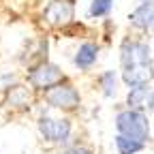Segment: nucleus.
Returning <instances> with one entry per match:
<instances>
[{"label": "nucleus", "mask_w": 154, "mask_h": 154, "mask_svg": "<svg viewBox=\"0 0 154 154\" xmlns=\"http://www.w3.org/2000/svg\"><path fill=\"white\" fill-rule=\"evenodd\" d=\"M128 19H131V24L137 26V28H150L154 24V0H143V2L128 15Z\"/></svg>", "instance_id": "obj_7"}, {"label": "nucleus", "mask_w": 154, "mask_h": 154, "mask_svg": "<svg viewBox=\"0 0 154 154\" xmlns=\"http://www.w3.org/2000/svg\"><path fill=\"white\" fill-rule=\"evenodd\" d=\"M45 99L54 107L73 109V107H77V103H79V94H77V90L73 86H69V84H56L45 92Z\"/></svg>", "instance_id": "obj_3"}, {"label": "nucleus", "mask_w": 154, "mask_h": 154, "mask_svg": "<svg viewBox=\"0 0 154 154\" xmlns=\"http://www.w3.org/2000/svg\"><path fill=\"white\" fill-rule=\"evenodd\" d=\"M148 107L154 109V92H150V99H148Z\"/></svg>", "instance_id": "obj_15"}, {"label": "nucleus", "mask_w": 154, "mask_h": 154, "mask_svg": "<svg viewBox=\"0 0 154 154\" xmlns=\"http://www.w3.org/2000/svg\"><path fill=\"white\" fill-rule=\"evenodd\" d=\"M38 128H41L43 137L49 141H64L71 133L69 120H51V118H41L38 120Z\"/></svg>", "instance_id": "obj_5"}, {"label": "nucleus", "mask_w": 154, "mask_h": 154, "mask_svg": "<svg viewBox=\"0 0 154 154\" xmlns=\"http://www.w3.org/2000/svg\"><path fill=\"white\" fill-rule=\"evenodd\" d=\"M111 9V0H92V7H90V17H101L107 15Z\"/></svg>", "instance_id": "obj_13"}, {"label": "nucleus", "mask_w": 154, "mask_h": 154, "mask_svg": "<svg viewBox=\"0 0 154 154\" xmlns=\"http://www.w3.org/2000/svg\"><path fill=\"white\" fill-rule=\"evenodd\" d=\"M116 128H118L120 135H126V137L139 139V141H146L148 135H150L148 118L141 111H135V109L120 111L118 118H116Z\"/></svg>", "instance_id": "obj_1"}, {"label": "nucleus", "mask_w": 154, "mask_h": 154, "mask_svg": "<svg viewBox=\"0 0 154 154\" xmlns=\"http://www.w3.org/2000/svg\"><path fill=\"white\" fill-rule=\"evenodd\" d=\"M45 17L49 24H66L73 19V2L71 0H54V2L45 9Z\"/></svg>", "instance_id": "obj_6"}, {"label": "nucleus", "mask_w": 154, "mask_h": 154, "mask_svg": "<svg viewBox=\"0 0 154 154\" xmlns=\"http://www.w3.org/2000/svg\"><path fill=\"white\" fill-rule=\"evenodd\" d=\"M101 86H103L105 96H113L116 94V73L113 71H107V73L101 75Z\"/></svg>", "instance_id": "obj_12"}, {"label": "nucleus", "mask_w": 154, "mask_h": 154, "mask_svg": "<svg viewBox=\"0 0 154 154\" xmlns=\"http://www.w3.org/2000/svg\"><path fill=\"white\" fill-rule=\"evenodd\" d=\"M96 54H99V47H96L94 43H84L79 47V51H77V56H75V64L79 69L92 66L94 60H96Z\"/></svg>", "instance_id": "obj_9"}, {"label": "nucleus", "mask_w": 154, "mask_h": 154, "mask_svg": "<svg viewBox=\"0 0 154 154\" xmlns=\"http://www.w3.org/2000/svg\"><path fill=\"white\" fill-rule=\"evenodd\" d=\"M122 77L128 86H141V84H148L152 77H154V71H152V64H141V66H131V69H124L122 71Z\"/></svg>", "instance_id": "obj_8"}, {"label": "nucleus", "mask_w": 154, "mask_h": 154, "mask_svg": "<svg viewBox=\"0 0 154 154\" xmlns=\"http://www.w3.org/2000/svg\"><path fill=\"white\" fill-rule=\"evenodd\" d=\"M30 84L34 86V88H41V90H49L51 86H56V84H60V79H62V73L58 71V66H54V64H41V66H36V69H32V73H30Z\"/></svg>", "instance_id": "obj_4"}, {"label": "nucleus", "mask_w": 154, "mask_h": 154, "mask_svg": "<svg viewBox=\"0 0 154 154\" xmlns=\"http://www.w3.org/2000/svg\"><path fill=\"white\" fill-rule=\"evenodd\" d=\"M116 146H118L120 154H135V152L143 150V141L126 137V135H118V137H116Z\"/></svg>", "instance_id": "obj_10"}, {"label": "nucleus", "mask_w": 154, "mask_h": 154, "mask_svg": "<svg viewBox=\"0 0 154 154\" xmlns=\"http://www.w3.org/2000/svg\"><path fill=\"white\" fill-rule=\"evenodd\" d=\"M64 154H90V150H86V148H71Z\"/></svg>", "instance_id": "obj_14"}, {"label": "nucleus", "mask_w": 154, "mask_h": 154, "mask_svg": "<svg viewBox=\"0 0 154 154\" xmlns=\"http://www.w3.org/2000/svg\"><path fill=\"white\" fill-rule=\"evenodd\" d=\"M148 99H150V90L146 88V84L131 88V94H128V105L131 107H141V105L148 103Z\"/></svg>", "instance_id": "obj_11"}, {"label": "nucleus", "mask_w": 154, "mask_h": 154, "mask_svg": "<svg viewBox=\"0 0 154 154\" xmlns=\"http://www.w3.org/2000/svg\"><path fill=\"white\" fill-rule=\"evenodd\" d=\"M141 64H152L150 58V47L139 41H124L122 43V66H141Z\"/></svg>", "instance_id": "obj_2"}]
</instances>
